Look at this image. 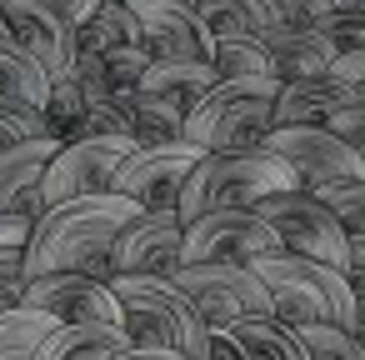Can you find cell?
<instances>
[{"mask_svg":"<svg viewBox=\"0 0 365 360\" xmlns=\"http://www.w3.org/2000/svg\"><path fill=\"white\" fill-rule=\"evenodd\" d=\"M135 215L140 210L115 190L81 195V200H66V205H46L41 220L31 225V240H26V280L81 270L91 280L110 285V250Z\"/></svg>","mask_w":365,"mask_h":360,"instance_id":"cell-1","label":"cell"},{"mask_svg":"<svg viewBox=\"0 0 365 360\" xmlns=\"http://www.w3.org/2000/svg\"><path fill=\"white\" fill-rule=\"evenodd\" d=\"M115 300H120V325L130 335L135 350H180L190 360H205L210 345V325L200 320V310L155 275H115L110 280Z\"/></svg>","mask_w":365,"mask_h":360,"instance_id":"cell-2","label":"cell"},{"mask_svg":"<svg viewBox=\"0 0 365 360\" xmlns=\"http://www.w3.org/2000/svg\"><path fill=\"white\" fill-rule=\"evenodd\" d=\"M285 190H300L295 175L265 155V150H240V155H200L195 175L185 180L180 190V225H195L200 215H215V210H255L260 200L270 195H285Z\"/></svg>","mask_w":365,"mask_h":360,"instance_id":"cell-3","label":"cell"},{"mask_svg":"<svg viewBox=\"0 0 365 360\" xmlns=\"http://www.w3.org/2000/svg\"><path fill=\"white\" fill-rule=\"evenodd\" d=\"M275 96H280V81H220L185 115V140L200 155L260 150L265 135L275 130Z\"/></svg>","mask_w":365,"mask_h":360,"instance_id":"cell-4","label":"cell"},{"mask_svg":"<svg viewBox=\"0 0 365 360\" xmlns=\"http://www.w3.org/2000/svg\"><path fill=\"white\" fill-rule=\"evenodd\" d=\"M250 270L270 290L275 320H285L295 330L300 325H340V330H350L355 290H350L345 270H330V265H315V260H300V255H265Z\"/></svg>","mask_w":365,"mask_h":360,"instance_id":"cell-5","label":"cell"},{"mask_svg":"<svg viewBox=\"0 0 365 360\" xmlns=\"http://www.w3.org/2000/svg\"><path fill=\"white\" fill-rule=\"evenodd\" d=\"M170 285L200 310L205 325H240V320H275L270 290L250 265H180Z\"/></svg>","mask_w":365,"mask_h":360,"instance_id":"cell-6","label":"cell"},{"mask_svg":"<svg viewBox=\"0 0 365 360\" xmlns=\"http://www.w3.org/2000/svg\"><path fill=\"white\" fill-rule=\"evenodd\" d=\"M255 210H260V220L280 235L285 255H300V260H315V265L345 270V260H350V235L340 230V220H335L310 190L270 195V200H260Z\"/></svg>","mask_w":365,"mask_h":360,"instance_id":"cell-7","label":"cell"},{"mask_svg":"<svg viewBox=\"0 0 365 360\" xmlns=\"http://www.w3.org/2000/svg\"><path fill=\"white\" fill-rule=\"evenodd\" d=\"M265 255H285V245L260 210H215L185 225V265H255Z\"/></svg>","mask_w":365,"mask_h":360,"instance_id":"cell-8","label":"cell"},{"mask_svg":"<svg viewBox=\"0 0 365 360\" xmlns=\"http://www.w3.org/2000/svg\"><path fill=\"white\" fill-rule=\"evenodd\" d=\"M265 155H275L300 190H320V185H335V180H365V160L335 140L325 125H285V130H270Z\"/></svg>","mask_w":365,"mask_h":360,"instance_id":"cell-9","label":"cell"},{"mask_svg":"<svg viewBox=\"0 0 365 360\" xmlns=\"http://www.w3.org/2000/svg\"><path fill=\"white\" fill-rule=\"evenodd\" d=\"M135 150H140V145H135V140H120V135H110V140L86 135V140H76V145H61V155L51 160L46 180H41V200H46V205H66V200H81V195H106V190H115V175H120V165H125Z\"/></svg>","mask_w":365,"mask_h":360,"instance_id":"cell-10","label":"cell"},{"mask_svg":"<svg viewBox=\"0 0 365 360\" xmlns=\"http://www.w3.org/2000/svg\"><path fill=\"white\" fill-rule=\"evenodd\" d=\"M195 165H200V150H195L190 140H180V145H140V150L120 165L115 195H125V200H130L135 210H145V215L175 210L185 180L195 175Z\"/></svg>","mask_w":365,"mask_h":360,"instance_id":"cell-11","label":"cell"},{"mask_svg":"<svg viewBox=\"0 0 365 360\" xmlns=\"http://www.w3.org/2000/svg\"><path fill=\"white\" fill-rule=\"evenodd\" d=\"M0 21H6V36L51 81L76 71V26L51 6V0H0Z\"/></svg>","mask_w":365,"mask_h":360,"instance_id":"cell-12","label":"cell"},{"mask_svg":"<svg viewBox=\"0 0 365 360\" xmlns=\"http://www.w3.org/2000/svg\"><path fill=\"white\" fill-rule=\"evenodd\" d=\"M185 265V225L175 210H155V215H135L115 250H110V280L115 275H155V280H170L175 270Z\"/></svg>","mask_w":365,"mask_h":360,"instance_id":"cell-13","label":"cell"},{"mask_svg":"<svg viewBox=\"0 0 365 360\" xmlns=\"http://www.w3.org/2000/svg\"><path fill=\"white\" fill-rule=\"evenodd\" d=\"M26 310L51 315L56 325H120V300L106 280H91L81 270H61V275H41L26 285Z\"/></svg>","mask_w":365,"mask_h":360,"instance_id":"cell-14","label":"cell"},{"mask_svg":"<svg viewBox=\"0 0 365 360\" xmlns=\"http://www.w3.org/2000/svg\"><path fill=\"white\" fill-rule=\"evenodd\" d=\"M135 16H140L145 51L155 61H200V66H210L215 36L200 21V11H185V6H175V0H145Z\"/></svg>","mask_w":365,"mask_h":360,"instance_id":"cell-15","label":"cell"},{"mask_svg":"<svg viewBox=\"0 0 365 360\" xmlns=\"http://www.w3.org/2000/svg\"><path fill=\"white\" fill-rule=\"evenodd\" d=\"M61 155V140H26L0 150V220H41L46 200H41V180L51 170V160Z\"/></svg>","mask_w":365,"mask_h":360,"instance_id":"cell-16","label":"cell"},{"mask_svg":"<svg viewBox=\"0 0 365 360\" xmlns=\"http://www.w3.org/2000/svg\"><path fill=\"white\" fill-rule=\"evenodd\" d=\"M260 41H265V51L275 61V81H325L330 66L340 61L335 46L325 41V31H285V26H275Z\"/></svg>","mask_w":365,"mask_h":360,"instance_id":"cell-17","label":"cell"},{"mask_svg":"<svg viewBox=\"0 0 365 360\" xmlns=\"http://www.w3.org/2000/svg\"><path fill=\"white\" fill-rule=\"evenodd\" d=\"M220 86V76H215V66H200V61H150V71L140 76V86L135 91H145V96H155V101H165L170 110H180V115H190L210 91Z\"/></svg>","mask_w":365,"mask_h":360,"instance_id":"cell-18","label":"cell"},{"mask_svg":"<svg viewBox=\"0 0 365 360\" xmlns=\"http://www.w3.org/2000/svg\"><path fill=\"white\" fill-rule=\"evenodd\" d=\"M340 106H345V91L330 76L325 81H280L275 130H285V125H325Z\"/></svg>","mask_w":365,"mask_h":360,"instance_id":"cell-19","label":"cell"},{"mask_svg":"<svg viewBox=\"0 0 365 360\" xmlns=\"http://www.w3.org/2000/svg\"><path fill=\"white\" fill-rule=\"evenodd\" d=\"M115 106L125 110V125H130L135 145H180L185 140V115L170 110L165 101H155L145 91H120Z\"/></svg>","mask_w":365,"mask_h":360,"instance_id":"cell-20","label":"cell"},{"mask_svg":"<svg viewBox=\"0 0 365 360\" xmlns=\"http://www.w3.org/2000/svg\"><path fill=\"white\" fill-rule=\"evenodd\" d=\"M130 350V335L115 325H56V335L41 345V360H120Z\"/></svg>","mask_w":365,"mask_h":360,"instance_id":"cell-21","label":"cell"},{"mask_svg":"<svg viewBox=\"0 0 365 360\" xmlns=\"http://www.w3.org/2000/svg\"><path fill=\"white\" fill-rule=\"evenodd\" d=\"M200 21L210 26L215 41H235V36H270L275 21V0H200Z\"/></svg>","mask_w":365,"mask_h":360,"instance_id":"cell-22","label":"cell"},{"mask_svg":"<svg viewBox=\"0 0 365 360\" xmlns=\"http://www.w3.org/2000/svg\"><path fill=\"white\" fill-rule=\"evenodd\" d=\"M120 46H145L140 36V16L130 6H120V0H101V11L76 31V51L86 56H110Z\"/></svg>","mask_w":365,"mask_h":360,"instance_id":"cell-23","label":"cell"},{"mask_svg":"<svg viewBox=\"0 0 365 360\" xmlns=\"http://www.w3.org/2000/svg\"><path fill=\"white\" fill-rule=\"evenodd\" d=\"M0 101H16L26 110H46L51 101V76L11 36H0Z\"/></svg>","mask_w":365,"mask_h":360,"instance_id":"cell-24","label":"cell"},{"mask_svg":"<svg viewBox=\"0 0 365 360\" xmlns=\"http://www.w3.org/2000/svg\"><path fill=\"white\" fill-rule=\"evenodd\" d=\"M225 330L240 340L245 360H310L295 325H285V320H240V325H225Z\"/></svg>","mask_w":365,"mask_h":360,"instance_id":"cell-25","label":"cell"},{"mask_svg":"<svg viewBox=\"0 0 365 360\" xmlns=\"http://www.w3.org/2000/svg\"><path fill=\"white\" fill-rule=\"evenodd\" d=\"M26 240L31 220H0V315L26 305Z\"/></svg>","mask_w":365,"mask_h":360,"instance_id":"cell-26","label":"cell"},{"mask_svg":"<svg viewBox=\"0 0 365 360\" xmlns=\"http://www.w3.org/2000/svg\"><path fill=\"white\" fill-rule=\"evenodd\" d=\"M210 66H215V76H220V81H275V61H270L265 41H255V36L215 41Z\"/></svg>","mask_w":365,"mask_h":360,"instance_id":"cell-27","label":"cell"},{"mask_svg":"<svg viewBox=\"0 0 365 360\" xmlns=\"http://www.w3.org/2000/svg\"><path fill=\"white\" fill-rule=\"evenodd\" d=\"M86 96H81V86H76V76H61V81H51V101H46V110H41V120H46V135L51 140H61V145H76L81 135H86Z\"/></svg>","mask_w":365,"mask_h":360,"instance_id":"cell-28","label":"cell"},{"mask_svg":"<svg viewBox=\"0 0 365 360\" xmlns=\"http://www.w3.org/2000/svg\"><path fill=\"white\" fill-rule=\"evenodd\" d=\"M56 335V320L41 310H11L0 315V360H41V345Z\"/></svg>","mask_w":365,"mask_h":360,"instance_id":"cell-29","label":"cell"},{"mask_svg":"<svg viewBox=\"0 0 365 360\" xmlns=\"http://www.w3.org/2000/svg\"><path fill=\"white\" fill-rule=\"evenodd\" d=\"M310 195L340 220V230L350 240H365V180H335V185H320Z\"/></svg>","mask_w":365,"mask_h":360,"instance_id":"cell-30","label":"cell"},{"mask_svg":"<svg viewBox=\"0 0 365 360\" xmlns=\"http://www.w3.org/2000/svg\"><path fill=\"white\" fill-rule=\"evenodd\" d=\"M295 335L310 350V360H365V350L355 345V335L340 330V325H300Z\"/></svg>","mask_w":365,"mask_h":360,"instance_id":"cell-31","label":"cell"},{"mask_svg":"<svg viewBox=\"0 0 365 360\" xmlns=\"http://www.w3.org/2000/svg\"><path fill=\"white\" fill-rule=\"evenodd\" d=\"M26 140H51L41 110H26V106H16V101H0V150L26 145Z\"/></svg>","mask_w":365,"mask_h":360,"instance_id":"cell-32","label":"cell"},{"mask_svg":"<svg viewBox=\"0 0 365 360\" xmlns=\"http://www.w3.org/2000/svg\"><path fill=\"white\" fill-rule=\"evenodd\" d=\"M106 61V76H110V91L120 96V91H135L140 86V76L150 71V51L145 46H120V51H110V56H101Z\"/></svg>","mask_w":365,"mask_h":360,"instance_id":"cell-33","label":"cell"},{"mask_svg":"<svg viewBox=\"0 0 365 360\" xmlns=\"http://www.w3.org/2000/svg\"><path fill=\"white\" fill-rule=\"evenodd\" d=\"M76 86H81V96H86V106H101V101H115V91H110V76H106V61L101 56H86V51H76Z\"/></svg>","mask_w":365,"mask_h":360,"instance_id":"cell-34","label":"cell"},{"mask_svg":"<svg viewBox=\"0 0 365 360\" xmlns=\"http://www.w3.org/2000/svg\"><path fill=\"white\" fill-rule=\"evenodd\" d=\"M335 11L325 6V0H275V21L285 31H320Z\"/></svg>","mask_w":365,"mask_h":360,"instance_id":"cell-35","label":"cell"},{"mask_svg":"<svg viewBox=\"0 0 365 360\" xmlns=\"http://www.w3.org/2000/svg\"><path fill=\"white\" fill-rule=\"evenodd\" d=\"M325 130L335 135V140H345L360 160H365V106H355V101H345L330 120H325Z\"/></svg>","mask_w":365,"mask_h":360,"instance_id":"cell-36","label":"cell"},{"mask_svg":"<svg viewBox=\"0 0 365 360\" xmlns=\"http://www.w3.org/2000/svg\"><path fill=\"white\" fill-rule=\"evenodd\" d=\"M320 31H325V41L335 46V56H355V51H365V16H330Z\"/></svg>","mask_w":365,"mask_h":360,"instance_id":"cell-37","label":"cell"},{"mask_svg":"<svg viewBox=\"0 0 365 360\" xmlns=\"http://www.w3.org/2000/svg\"><path fill=\"white\" fill-rule=\"evenodd\" d=\"M330 81L345 91V101L365 106V51H355V56H340V61L330 66Z\"/></svg>","mask_w":365,"mask_h":360,"instance_id":"cell-38","label":"cell"},{"mask_svg":"<svg viewBox=\"0 0 365 360\" xmlns=\"http://www.w3.org/2000/svg\"><path fill=\"white\" fill-rule=\"evenodd\" d=\"M205 360H245L240 340L225 330V325H210V345H205Z\"/></svg>","mask_w":365,"mask_h":360,"instance_id":"cell-39","label":"cell"},{"mask_svg":"<svg viewBox=\"0 0 365 360\" xmlns=\"http://www.w3.org/2000/svg\"><path fill=\"white\" fill-rule=\"evenodd\" d=\"M51 6H56V11H61V16H66V21L81 31V26H86L96 11H101V0H51Z\"/></svg>","mask_w":365,"mask_h":360,"instance_id":"cell-40","label":"cell"},{"mask_svg":"<svg viewBox=\"0 0 365 360\" xmlns=\"http://www.w3.org/2000/svg\"><path fill=\"white\" fill-rule=\"evenodd\" d=\"M345 280L355 295H365V240H350V260H345Z\"/></svg>","mask_w":365,"mask_h":360,"instance_id":"cell-41","label":"cell"},{"mask_svg":"<svg viewBox=\"0 0 365 360\" xmlns=\"http://www.w3.org/2000/svg\"><path fill=\"white\" fill-rule=\"evenodd\" d=\"M120 360H190V355H180V350H135V345H130Z\"/></svg>","mask_w":365,"mask_h":360,"instance_id":"cell-42","label":"cell"},{"mask_svg":"<svg viewBox=\"0 0 365 360\" xmlns=\"http://www.w3.org/2000/svg\"><path fill=\"white\" fill-rule=\"evenodd\" d=\"M350 335H355V345L365 350V295H355V320H350Z\"/></svg>","mask_w":365,"mask_h":360,"instance_id":"cell-43","label":"cell"},{"mask_svg":"<svg viewBox=\"0 0 365 360\" xmlns=\"http://www.w3.org/2000/svg\"><path fill=\"white\" fill-rule=\"evenodd\" d=\"M335 16H365V0H325Z\"/></svg>","mask_w":365,"mask_h":360,"instance_id":"cell-44","label":"cell"},{"mask_svg":"<svg viewBox=\"0 0 365 360\" xmlns=\"http://www.w3.org/2000/svg\"><path fill=\"white\" fill-rule=\"evenodd\" d=\"M175 6H185V11H200V0H175Z\"/></svg>","mask_w":365,"mask_h":360,"instance_id":"cell-45","label":"cell"},{"mask_svg":"<svg viewBox=\"0 0 365 360\" xmlns=\"http://www.w3.org/2000/svg\"><path fill=\"white\" fill-rule=\"evenodd\" d=\"M120 6H130V11H140V6H145V0H120Z\"/></svg>","mask_w":365,"mask_h":360,"instance_id":"cell-46","label":"cell"},{"mask_svg":"<svg viewBox=\"0 0 365 360\" xmlns=\"http://www.w3.org/2000/svg\"><path fill=\"white\" fill-rule=\"evenodd\" d=\"M0 36H6V21H0Z\"/></svg>","mask_w":365,"mask_h":360,"instance_id":"cell-47","label":"cell"}]
</instances>
